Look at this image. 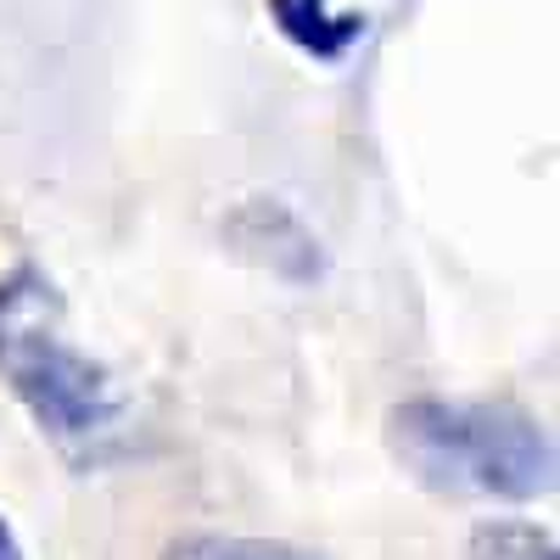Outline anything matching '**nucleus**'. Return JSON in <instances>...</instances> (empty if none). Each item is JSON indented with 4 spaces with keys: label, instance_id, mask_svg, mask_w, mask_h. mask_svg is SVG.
Listing matches in <instances>:
<instances>
[{
    "label": "nucleus",
    "instance_id": "obj_7",
    "mask_svg": "<svg viewBox=\"0 0 560 560\" xmlns=\"http://www.w3.org/2000/svg\"><path fill=\"white\" fill-rule=\"evenodd\" d=\"M292 7H325V0H292Z\"/></svg>",
    "mask_w": 560,
    "mask_h": 560
},
{
    "label": "nucleus",
    "instance_id": "obj_3",
    "mask_svg": "<svg viewBox=\"0 0 560 560\" xmlns=\"http://www.w3.org/2000/svg\"><path fill=\"white\" fill-rule=\"evenodd\" d=\"M224 242L236 258L269 269L275 280H314L325 269V253L314 242V230L280 202V197H247L236 213L224 219Z\"/></svg>",
    "mask_w": 560,
    "mask_h": 560
},
{
    "label": "nucleus",
    "instance_id": "obj_5",
    "mask_svg": "<svg viewBox=\"0 0 560 560\" xmlns=\"http://www.w3.org/2000/svg\"><path fill=\"white\" fill-rule=\"evenodd\" d=\"M465 560H555V538L538 522H482Z\"/></svg>",
    "mask_w": 560,
    "mask_h": 560
},
{
    "label": "nucleus",
    "instance_id": "obj_1",
    "mask_svg": "<svg viewBox=\"0 0 560 560\" xmlns=\"http://www.w3.org/2000/svg\"><path fill=\"white\" fill-rule=\"evenodd\" d=\"M0 376L34 427L73 459H96L124 432V393L96 359L73 348L62 298L39 269H12L0 280Z\"/></svg>",
    "mask_w": 560,
    "mask_h": 560
},
{
    "label": "nucleus",
    "instance_id": "obj_2",
    "mask_svg": "<svg viewBox=\"0 0 560 560\" xmlns=\"http://www.w3.org/2000/svg\"><path fill=\"white\" fill-rule=\"evenodd\" d=\"M398 465L448 499H538L555 488V448L533 415L510 404L409 398L387 415Z\"/></svg>",
    "mask_w": 560,
    "mask_h": 560
},
{
    "label": "nucleus",
    "instance_id": "obj_6",
    "mask_svg": "<svg viewBox=\"0 0 560 560\" xmlns=\"http://www.w3.org/2000/svg\"><path fill=\"white\" fill-rule=\"evenodd\" d=\"M0 560H23V544H18V533L0 522Z\"/></svg>",
    "mask_w": 560,
    "mask_h": 560
},
{
    "label": "nucleus",
    "instance_id": "obj_4",
    "mask_svg": "<svg viewBox=\"0 0 560 560\" xmlns=\"http://www.w3.org/2000/svg\"><path fill=\"white\" fill-rule=\"evenodd\" d=\"M163 560H314L308 549L275 538H230V533H185L163 549Z\"/></svg>",
    "mask_w": 560,
    "mask_h": 560
}]
</instances>
